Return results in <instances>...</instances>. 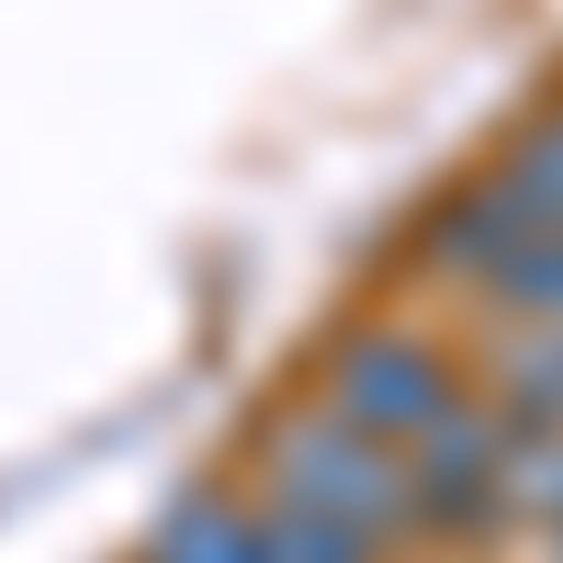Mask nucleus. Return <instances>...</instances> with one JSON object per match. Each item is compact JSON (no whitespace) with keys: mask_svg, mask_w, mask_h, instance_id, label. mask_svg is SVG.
Returning a JSON list of instances; mask_svg holds the SVG:
<instances>
[{"mask_svg":"<svg viewBox=\"0 0 563 563\" xmlns=\"http://www.w3.org/2000/svg\"><path fill=\"white\" fill-rule=\"evenodd\" d=\"M260 507H282V519H327V530H350L372 552H406L417 541V496H406V462L395 451H372L350 417H327L316 395L305 406H282L260 451H249V474H238Z\"/></svg>","mask_w":563,"mask_h":563,"instance_id":"1","label":"nucleus"},{"mask_svg":"<svg viewBox=\"0 0 563 563\" xmlns=\"http://www.w3.org/2000/svg\"><path fill=\"white\" fill-rule=\"evenodd\" d=\"M474 395H485V372L462 361V350H440L417 316H361V327H339L327 361H316V406L350 417V429H361L372 451H395V462H417Z\"/></svg>","mask_w":563,"mask_h":563,"instance_id":"2","label":"nucleus"},{"mask_svg":"<svg viewBox=\"0 0 563 563\" xmlns=\"http://www.w3.org/2000/svg\"><path fill=\"white\" fill-rule=\"evenodd\" d=\"M135 563H271V530H260L249 485H180L147 519Z\"/></svg>","mask_w":563,"mask_h":563,"instance_id":"3","label":"nucleus"},{"mask_svg":"<svg viewBox=\"0 0 563 563\" xmlns=\"http://www.w3.org/2000/svg\"><path fill=\"white\" fill-rule=\"evenodd\" d=\"M474 180H485L519 225H563V102L519 113V124H507V147H496Z\"/></svg>","mask_w":563,"mask_h":563,"instance_id":"4","label":"nucleus"},{"mask_svg":"<svg viewBox=\"0 0 563 563\" xmlns=\"http://www.w3.org/2000/svg\"><path fill=\"white\" fill-rule=\"evenodd\" d=\"M563 541V429L507 417V462H496V541Z\"/></svg>","mask_w":563,"mask_h":563,"instance_id":"5","label":"nucleus"},{"mask_svg":"<svg viewBox=\"0 0 563 563\" xmlns=\"http://www.w3.org/2000/svg\"><path fill=\"white\" fill-rule=\"evenodd\" d=\"M485 395H496L507 417H530V429H563V327H519V339H496Z\"/></svg>","mask_w":563,"mask_h":563,"instance_id":"6","label":"nucleus"},{"mask_svg":"<svg viewBox=\"0 0 563 563\" xmlns=\"http://www.w3.org/2000/svg\"><path fill=\"white\" fill-rule=\"evenodd\" d=\"M541 552H552V563H563V541H541Z\"/></svg>","mask_w":563,"mask_h":563,"instance_id":"7","label":"nucleus"}]
</instances>
